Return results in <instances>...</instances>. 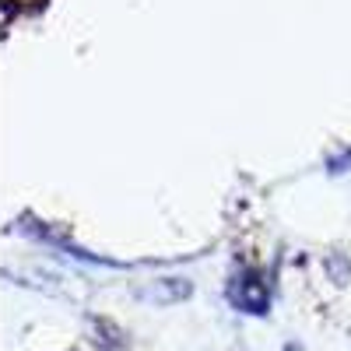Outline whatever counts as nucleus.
Instances as JSON below:
<instances>
[{
    "label": "nucleus",
    "instance_id": "f257e3e1",
    "mask_svg": "<svg viewBox=\"0 0 351 351\" xmlns=\"http://www.w3.org/2000/svg\"><path fill=\"white\" fill-rule=\"evenodd\" d=\"M324 271L330 274L334 285H351V256L348 253H327L324 256Z\"/></svg>",
    "mask_w": 351,
    "mask_h": 351
}]
</instances>
